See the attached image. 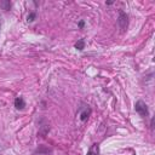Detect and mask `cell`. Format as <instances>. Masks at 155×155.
<instances>
[{"mask_svg": "<svg viewBox=\"0 0 155 155\" xmlns=\"http://www.w3.org/2000/svg\"><path fill=\"white\" fill-rule=\"evenodd\" d=\"M134 109H136V111H137L139 115H142V116H148V115H149L148 107H147V104H145L143 101H138V102L134 104Z\"/></svg>", "mask_w": 155, "mask_h": 155, "instance_id": "6da1fadb", "label": "cell"}, {"mask_svg": "<svg viewBox=\"0 0 155 155\" xmlns=\"http://www.w3.org/2000/svg\"><path fill=\"white\" fill-rule=\"evenodd\" d=\"M117 24L121 29H126L127 28V24H128V16L124 12V11H120L119 12V18H117Z\"/></svg>", "mask_w": 155, "mask_h": 155, "instance_id": "7a4b0ae2", "label": "cell"}, {"mask_svg": "<svg viewBox=\"0 0 155 155\" xmlns=\"http://www.w3.org/2000/svg\"><path fill=\"white\" fill-rule=\"evenodd\" d=\"M90 115H91V109L88 108V105H87V107H84V108L80 110V113H79V116H80V120H81V121H86Z\"/></svg>", "mask_w": 155, "mask_h": 155, "instance_id": "3957f363", "label": "cell"}, {"mask_svg": "<svg viewBox=\"0 0 155 155\" xmlns=\"http://www.w3.org/2000/svg\"><path fill=\"white\" fill-rule=\"evenodd\" d=\"M15 107H16L17 109H19V110L24 109V107H25V102H24V99H23L22 97H17V98L15 99Z\"/></svg>", "mask_w": 155, "mask_h": 155, "instance_id": "277c9868", "label": "cell"}, {"mask_svg": "<svg viewBox=\"0 0 155 155\" xmlns=\"http://www.w3.org/2000/svg\"><path fill=\"white\" fill-rule=\"evenodd\" d=\"M87 155H99V145L98 144H92L87 151Z\"/></svg>", "mask_w": 155, "mask_h": 155, "instance_id": "5b68a950", "label": "cell"}, {"mask_svg": "<svg viewBox=\"0 0 155 155\" xmlns=\"http://www.w3.org/2000/svg\"><path fill=\"white\" fill-rule=\"evenodd\" d=\"M75 48L76 50H84L85 48V41L82 40V39H80V40H78V42H75Z\"/></svg>", "mask_w": 155, "mask_h": 155, "instance_id": "8992f818", "label": "cell"}, {"mask_svg": "<svg viewBox=\"0 0 155 155\" xmlns=\"http://www.w3.org/2000/svg\"><path fill=\"white\" fill-rule=\"evenodd\" d=\"M35 18H36V12H30V13L28 15V17H27V21H28V22H33Z\"/></svg>", "mask_w": 155, "mask_h": 155, "instance_id": "52a82bcc", "label": "cell"}, {"mask_svg": "<svg viewBox=\"0 0 155 155\" xmlns=\"http://www.w3.org/2000/svg\"><path fill=\"white\" fill-rule=\"evenodd\" d=\"M0 5L4 7V10H10V7H11V2H10V1H4V2H1Z\"/></svg>", "mask_w": 155, "mask_h": 155, "instance_id": "ba28073f", "label": "cell"}, {"mask_svg": "<svg viewBox=\"0 0 155 155\" xmlns=\"http://www.w3.org/2000/svg\"><path fill=\"white\" fill-rule=\"evenodd\" d=\"M78 25H79V28H80V29H82V28H84V25H85V22H84V21H80V22L78 23Z\"/></svg>", "mask_w": 155, "mask_h": 155, "instance_id": "9c48e42d", "label": "cell"}]
</instances>
